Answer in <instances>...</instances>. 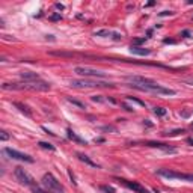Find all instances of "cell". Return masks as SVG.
<instances>
[{"mask_svg":"<svg viewBox=\"0 0 193 193\" xmlns=\"http://www.w3.org/2000/svg\"><path fill=\"white\" fill-rule=\"evenodd\" d=\"M2 88L5 91H48L51 86L44 80L36 82H23V83H3Z\"/></svg>","mask_w":193,"mask_h":193,"instance_id":"cell-1","label":"cell"},{"mask_svg":"<svg viewBox=\"0 0 193 193\" xmlns=\"http://www.w3.org/2000/svg\"><path fill=\"white\" fill-rule=\"evenodd\" d=\"M130 88L133 89H137V91H142V92H154V94H160V95H175L177 91L175 89H169V88H164V86L154 83V85H128Z\"/></svg>","mask_w":193,"mask_h":193,"instance_id":"cell-2","label":"cell"},{"mask_svg":"<svg viewBox=\"0 0 193 193\" xmlns=\"http://www.w3.org/2000/svg\"><path fill=\"white\" fill-rule=\"evenodd\" d=\"M70 85L72 88H113V83L100 82V80H71Z\"/></svg>","mask_w":193,"mask_h":193,"instance_id":"cell-3","label":"cell"},{"mask_svg":"<svg viewBox=\"0 0 193 193\" xmlns=\"http://www.w3.org/2000/svg\"><path fill=\"white\" fill-rule=\"evenodd\" d=\"M157 175L169 178V179H181V181L193 183V174H183V172H177V170H170V169H158Z\"/></svg>","mask_w":193,"mask_h":193,"instance_id":"cell-4","label":"cell"},{"mask_svg":"<svg viewBox=\"0 0 193 193\" xmlns=\"http://www.w3.org/2000/svg\"><path fill=\"white\" fill-rule=\"evenodd\" d=\"M74 72L82 77H92V78H106L107 77L106 72L95 70V68H91V66H76Z\"/></svg>","mask_w":193,"mask_h":193,"instance_id":"cell-5","label":"cell"},{"mask_svg":"<svg viewBox=\"0 0 193 193\" xmlns=\"http://www.w3.org/2000/svg\"><path fill=\"white\" fill-rule=\"evenodd\" d=\"M42 185L45 190L48 192H63V185L53 177V174H44L42 177Z\"/></svg>","mask_w":193,"mask_h":193,"instance_id":"cell-6","label":"cell"},{"mask_svg":"<svg viewBox=\"0 0 193 193\" xmlns=\"http://www.w3.org/2000/svg\"><path fill=\"white\" fill-rule=\"evenodd\" d=\"M15 177H17V179L21 184H24V185H29V187H35L36 185V183H35V179H33V177L29 174V172H26L23 168H15Z\"/></svg>","mask_w":193,"mask_h":193,"instance_id":"cell-7","label":"cell"},{"mask_svg":"<svg viewBox=\"0 0 193 193\" xmlns=\"http://www.w3.org/2000/svg\"><path fill=\"white\" fill-rule=\"evenodd\" d=\"M3 152H6L12 160H20V162H26V163H33L35 160H33V157L24 154V152H20L17 149H12V148H5Z\"/></svg>","mask_w":193,"mask_h":193,"instance_id":"cell-8","label":"cell"},{"mask_svg":"<svg viewBox=\"0 0 193 193\" xmlns=\"http://www.w3.org/2000/svg\"><path fill=\"white\" fill-rule=\"evenodd\" d=\"M131 145H143V146H151V148H158L164 152H177V148L170 145H166V143H162V142H152V140H148V142H134Z\"/></svg>","mask_w":193,"mask_h":193,"instance_id":"cell-9","label":"cell"},{"mask_svg":"<svg viewBox=\"0 0 193 193\" xmlns=\"http://www.w3.org/2000/svg\"><path fill=\"white\" fill-rule=\"evenodd\" d=\"M116 181H119L121 184H124L127 189L136 192V193H149L148 190L143 187V185H140V184L136 183V181H128V179H122V178H116Z\"/></svg>","mask_w":193,"mask_h":193,"instance_id":"cell-10","label":"cell"},{"mask_svg":"<svg viewBox=\"0 0 193 193\" xmlns=\"http://www.w3.org/2000/svg\"><path fill=\"white\" fill-rule=\"evenodd\" d=\"M127 80L133 85H154V83H157V82L152 80V78L142 77V76H128Z\"/></svg>","mask_w":193,"mask_h":193,"instance_id":"cell-11","label":"cell"},{"mask_svg":"<svg viewBox=\"0 0 193 193\" xmlns=\"http://www.w3.org/2000/svg\"><path fill=\"white\" fill-rule=\"evenodd\" d=\"M20 77H21L24 82H36V80H39V74H36V72H33V71H21L20 72Z\"/></svg>","mask_w":193,"mask_h":193,"instance_id":"cell-12","label":"cell"},{"mask_svg":"<svg viewBox=\"0 0 193 193\" xmlns=\"http://www.w3.org/2000/svg\"><path fill=\"white\" fill-rule=\"evenodd\" d=\"M130 53H131V55H137V56H148V55H151V50L149 48H143V47H134V45H131Z\"/></svg>","mask_w":193,"mask_h":193,"instance_id":"cell-13","label":"cell"},{"mask_svg":"<svg viewBox=\"0 0 193 193\" xmlns=\"http://www.w3.org/2000/svg\"><path fill=\"white\" fill-rule=\"evenodd\" d=\"M77 157H78V160H80V162H83V163H86V164H89L91 168H95V169H98V168H100V164H98V163H95V162H92L88 155L80 154V152H78V154H77Z\"/></svg>","mask_w":193,"mask_h":193,"instance_id":"cell-14","label":"cell"},{"mask_svg":"<svg viewBox=\"0 0 193 193\" xmlns=\"http://www.w3.org/2000/svg\"><path fill=\"white\" fill-rule=\"evenodd\" d=\"M12 104H14L21 113H24L26 116H29V118L32 116V112H30V109L27 107V106H24V104H21V103H17V101H15V103H12Z\"/></svg>","mask_w":193,"mask_h":193,"instance_id":"cell-15","label":"cell"},{"mask_svg":"<svg viewBox=\"0 0 193 193\" xmlns=\"http://www.w3.org/2000/svg\"><path fill=\"white\" fill-rule=\"evenodd\" d=\"M66 136H68V137L71 139V140H76V142H78V143H85V145H86V140L80 139V137H78V136H77V134H76V133L72 131L71 128H68V130H66Z\"/></svg>","mask_w":193,"mask_h":193,"instance_id":"cell-16","label":"cell"},{"mask_svg":"<svg viewBox=\"0 0 193 193\" xmlns=\"http://www.w3.org/2000/svg\"><path fill=\"white\" fill-rule=\"evenodd\" d=\"M51 56H59V57H72L74 53H66V51H50Z\"/></svg>","mask_w":193,"mask_h":193,"instance_id":"cell-17","label":"cell"},{"mask_svg":"<svg viewBox=\"0 0 193 193\" xmlns=\"http://www.w3.org/2000/svg\"><path fill=\"white\" fill-rule=\"evenodd\" d=\"M38 145L41 146V148H44V149H48V151H55L56 148H55V145H51V143H48V142H38Z\"/></svg>","mask_w":193,"mask_h":193,"instance_id":"cell-18","label":"cell"},{"mask_svg":"<svg viewBox=\"0 0 193 193\" xmlns=\"http://www.w3.org/2000/svg\"><path fill=\"white\" fill-rule=\"evenodd\" d=\"M110 35H112V32L107 30V29H103V30L95 32V36H101V38H107V36H110Z\"/></svg>","mask_w":193,"mask_h":193,"instance_id":"cell-19","label":"cell"},{"mask_svg":"<svg viewBox=\"0 0 193 193\" xmlns=\"http://www.w3.org/2000/svg\"><path fill=\"white\" fill-rule=\"evenodd\" d=\"M66 101H68V103H71V104H76V106H78V107H80V109H85V104H83V103L77 101V100L71 98V97H68V98H66Z\"/></svg>","mask_w":193,"mask_h":193,"instance_id":"cell-20","label":"cell"},{"mask_svg":"<svg viewBox=\"0 0 193 193\" xmlns=\"http://www.w3.org/2000/svg\"><path fill=\"white\" fill-rule=\"evenodd\" d=\"M154 113L157 116H164L166 115V109L164 107H154Z\"/></svg>","mask_w":193,"mask_h":193,"instance_id":"cell-21","label":"cell"},{"mask_svg":"<svg viewBox=\"0 0 193 193\" xmlns=\"http://www.w3.org/2000/svg\"><path fill=\"white\" fill-rule=\"evenodd\" d=\"M100 189H101V192H104V193H116L115 189L110 187V185H101Z\"/></svg>","mask_w":193,"mask_h":193,"instance_id":"cell-22","label":"cell"},{"mask_svg":"<svg viewBox=\"0 0 193 193\" xmlns=\"http://www.w3.org/2000/svg\"><path fill=\"white\" fill-rule=\"evenodd\" d=\"M145 41H146V38H145V36H143V38H136L134 41H133V45H134V47H137L139 44H143Z\"/></svg>","mask_w":193,"mask_h":193,"instance_id":"cell-23","label":"cell"},{"mask_svg":"<svg viewBox=\"0 0 193 193\" xmlns=\"http://www.w3.org/2000/svg\"><path fill=\"white\" fill-rule=\"evenodd\" d=\"M127 100H130V101H133V103H136V104H139V106H145V103L143 101H140V100H137V98H134V97H127Z\"/></svg>","mask_w":193,"mask_h":193,"instance_id":"cell-24","label":"cell"},{"mask_svg":"<svg viewBox=\"0 0 193 193\" xmlns=\"http://www.w3.org/2000/svg\"><path fill=\"white\" fill-rule=\"evenodd\" d=\"M32 190H33V193H51V192H48V190H42L41 187H38V185L32 187Z\"/></svg>","mask_w":193,"mask_h":193,"instance_id":"cell-25","label":"cell"},{"mask_svg":"<svg viewBox=\"0 0 193 193\" xmlns=\"http://www.w3.org/2000/svg\"><path fill=\"white\" fill-rule=\"evenodd\" d=\"M179 133H184V130L181 128V130H174V131H170V133H166V136H178L179 134Z\"/></svg>","mask_w":193,"mask_h":193,"instance_id":"cell-26","label":"cell"},{"mask_svg":"<svg viewBox=\"0 0 193 193\" xmlns=\"http://www.w3.org/2000/svg\"><path fill=\"white\" fill-rule=\"evenodd\" d=\"M68 175H70V178H71V181H72V184H74V185H77V181H76V177H74V174H72V170H71V169H68Z\"/></svg>","mask_w":193,"mask_h":193,"instance_id":"cell-27","label":"cell"},{"mask_svg":"<svg viewBox=\"0 0 193 193\" xmlns=\"http://www.w3.org/2000/svg\"><path fill=\"white\" fill-rule=\"evenodd\" d=\"M158 15H160V17H168V15H174V12H172V11H163Z\"/></svg>","mask_w":193,"mask_h":193,"instance_id":"cell-28","label":"cell"},{"mask_svg":"<svg viewBox=\"0 0 193 193\" xmlns=\"http://www.w3.org/2000/svg\"><path fill=\"white\" fill-rule=\"evenodd\" d=\"M0 139H2L3 142H5V140H8V139H9V134H8L6 131H2V134H0Z\"/></svg>","mask_w":193,"mask_h":193,"instance_id":"cell-29","label":"cell"},{"mask_svg":"<svg viewBox=\"0 0 193 193\" xmlns=\"http://www.w3.org/2000/svg\"><path fill=\"white\" fill-rule=\"evenodd\" d=\"M183 82H184V83H189V85L193 86V77H185V78H183Z\"/></svg>","mask_w":193,"mask_h":193,"instance_id":"cell-30","label":"cell"},{"mask_svg":"<svg viewBox=\"0 0 193 193\" xmlns=\"http://www.w3.org/2000/svg\"><path fill=\"white\" fill-rule=\"evenodd\" d=\"M112 38L115 39V41H121V38H122V35H119V33H112Z\"/></svg>","mask_w":193,"mask_h":193,"instance_id":"cell-31","label":"cell"},{"mask_svg":"<svg viewBox=\"0 0 193 193\" xmlns=\"http://www.w3.org/2000/svg\"><path fill=\"white\" fill-rule=\"evenodd\" d=\"M62 17H61V14H55V15H51L50 17V20H53V21H57V20H61Z\"/></svg>","mask_w":193,"mask_h":193,"instance_id":"cell-32","label":"cell"},{"mask_svg":"<svg viewBox=\"0 0 193 193\" xmlns=\"http://www.w3.org/2000/svg\"><path fill=\"white\" fill-rule=\"evenodd\" d=\"M163 42H164V44H175L177 41H175V39H169V38H166V39H163Z\"/></svg>","mask_w":193,"mask_h":193,"instance_id":"cell-33","label":"cell"},{"mask_svg":"<svg viewBox=\"0 0 193 193\" xmlns=\"http://www.w3.org/2000/svg\"><path fill=\"white\" fill-rule=\"evenodd\" d=\"M92 101H98V103H101V101H103V98L100 97V95H94V97H92Z\"/></svg>","mask_w":193,"mask_h":193,"instance_id":"cell-34","label":"cell"},{"mask_svg":"<svg viewBox=\"0 0 193 193\" xmlns=\"http://www.w3.org/2000/svg\"><path fill=\"white\" fill-rule=\"evenodd\" d=\"M183 36L184 38H190V32L189 30H183Z\"/></svg>","mask_w":193,"mask_h":193,"instance_id":"cell-35","label":"cell"},{"mask_svg":"<svg viewBox=\"0 0 193 193\" xmlns=\"http://www.w3.org/2000/svg\"><path fill=\"white\" fill-rule=\"evenodd\" d=\"M56 8H57V9H61V11H63V9H65V6H63L62 3H56Z\"/></svg>","mask_w":193,"mask_h":193,"instance_id":"cell-36","label":"cell"},{"mask_svg":"<svg viewBox=\"0 0 193 193\" xmlns=\"http://www.w3.org/2000/svg\"><path fill=\"white\" fill-rule=\"evenodd\" d=\"M185 142H187L189 145H193V137H187V140H185Z\"/></svg>","mask_w":193,"mask_h":193,"instance_id":"cell-37","label":"cell"},{"mask_svg":"<svg viewBox=\"0 0 193 193\" xmlns=\"http://www.w3.org/2000/svg\"><path fill=\"white\" fill-rule=\"evenodd\" d=\"M189 5H193V0H189V2H187Z\"/></svg>","mask_w":193,"mask_h":193,"instance_id":"cell-38","label":"cell"},{"mask_svg":"<svg viewBox=\"0 0 193 193\" xmlns=\"http://www.w3.org/2000/svg\"><path fill=\"white\" fill-rule=\"evenodd\" d=\"M192 128H193V124H192Z\"/></svg>","mask_w":193,"mask_h":193,"instance_id":"cell-39","label":"cell"}]
</instances>
